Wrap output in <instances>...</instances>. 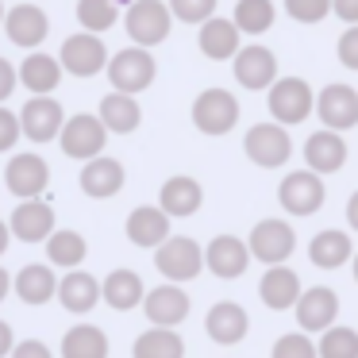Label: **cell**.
I'll list each match as a JSON object with an SVG mask.
<instances>
[{
	"label": "cell",
	"mask_w": 358,
	"mask_h": 358,
	"mask_svg": "<svg viewBox=\"0 0 358 358\" xmlns=\"http://www.w3.org/2000/svg\"><path fill=\"white\" fill-rule=\"evenodd\" d=\"M243 150H247V158L258 170H281V166L293 158V135H289V127L278 124V120H262V124L247 127Z\"/></svg>",
	"instance_id": "1"
},
{
	"label": "cell",
	"mask_w": 358,
	"mask_h": 358,
	"mask_svg": "<svg viewBox=\"0 0 358 358\" xmlns=\"http://www.w3.org/2000/svg\"><path fill=\"white\" fill-rule=\"evenodd\" d=\"M266 108L278 124L296 127L308 116H316V93L304 78H278L270 89H266Z\"/></svg>",
	"instance_id": "2"
},
{
	"label": "cell",
	"mask_w": 358,
	"mask_h": 358,
	"mask_svg": "<svg viewBox=\"0 0 358 358\" xmlns=\"http://www.w3.org/2000/svg\"><path fill=\"white\" fill-rule=\"evenodd\" d=\"M155 78H158V62L147 47H135L131 43V47H124L120 55L108 58V85L116 89V93L139 96L155 85Z\"/></svg>",
	"instance_id": "3"
},
{
	"label": "cell",
	"mask_w": 358,
	"mask_h": 358,
	"mask_svg": "<svg viewBox=\"0 0 358 358\" xmlns=\"http://www.w3.org/2000/svg\"><path fill=\"white\" fill-rule=\"evenodd\" d=\"M124 27H127V39L135 47H158V43L170 39V27H173V12L166 0H131L124 12Z\"/></svg>",
	"instance_id": "4"
},
{
	"label": "cell",
	"mask_w": 358,
	"mask_h": 358,
	"mask_svg": "<svg viewBox=\"0 0 358 358\" xmlns=\"http://www.w3.org/2000/svg\"><path fill=\"white\" fill-rule=\"evenodd\" d=\"M235 124H239V101H235L231 89H220V85L204 89L193 101V127L201 135L220 139V135H227Z\"/></svg>",
	"instance_id": "5"
},
{
	"label": "cell",
	"mask_w": 358,
	"mask_h": 358,
	"mask_svg": "<svg viewBox=\"0 0 358 358\" xmlns=\"http://www.w3.org/2000/svg\"><path fill=\"white\" fill-rule=\"evenodd\" d=\"M155 266L158 273H162L166 281H193L201 278L204 270V250L196 239H189V235H170V239L162 243V247H155Z\"/></svg>",
	"instance_id": "6"
},
{
	"label": "cell",
	"mask_w": 358,
	"mask_h": 358,
	"mask_svg": "<svg viewBox=\"0 0 358 358\" xmlns=\"http://www.w3.org/2000/svg\"><path fill=\"white\" fill-rule=\"evenodd\" d=\"M327 201V185L320 173H312L308 166L304 170H293L281 178L278 185V204L289 212V216H312V212H320Z\"/></svg>",
	"instance_id": "7"
},
{
	"label": "cell",
	"mask_w": 358,
	"mask_h": 358,
	"mask_svg": "<svg viewBox=\"0 0 358 358\" xmlns=\"http://www.w3.org/2000/svg\"><path fill=\"white\" fill-rule=\"evenodd\" d=\"M58 143H62V155H66V158L89 162V158L104 155V147H108V127L101 124V116L78 112V116H70V120L62 124Z\"/></svg>",
	"instance_id": "8"
},
{
	"label": "cell",
	"mask_w": 358,
	"mask_h": 358,
	"mask_svg": "<svg viewBox=\"0 0 358 358\" xmlns=\"http://www.w3.org/2000/svg\"><path fill=\"white\" fill-rule=\"evenodd\" d=\"M108 47H104L101 35L93 31H78L70 35V39L62 43V50H58V62H62V70L70 73V78H96L101 70H108Z\"/></svg>",
	"instance_id": "9"
},
{
	"label": "cell",
	"mask_w": 358,
	"mask_h": 358,
	"mask_svg": "<svg viewBox=\"0 0 358 358\" xmlns=\"http://www.w3.org/2000/svg\"><path fill=\"white\" fill-rule=\"evenodd\" d=\"M247 247H250V258H258L266 266H281L296 250V231L289 220H258L250 227Z\"/></svg>",
	"instance_id": "10"
},
{
	"label": "cell",
	"mask_w": 358,
	"mask_h": 358,
	"mask_svg": "<svg viewBox=\"0 0 358 358\" xmlns=\"http://www.w3.org/2000/svg\"><path fill=\"white\" fill-rule=\"evenodd\" d=\"M4 185H8V193H16L20 201H31V196H43L50 185V166L43 155H35V150H20V155L8 158V166H4Z\"/></svg>",
	"instance_id": "11"
},
{
	"label": "cell",
	"mask_w": 358,
	"mask_h": 358,
	"mask_svg": "<svg viewBox=\"0 0 358 358\" xmlns=\"http://www.w3.org/2000/svg\"><path fill=\"white\" fill-rule=\"evenodd\" d=\"M316 120L320 127H331V131H350L358 124V89L331 81L316 93Z\"/></svg>",
	"instance_id": "12"
},
{
	"label": "cell",
	"mask_w": 358,
	"mask_h": 358,
	"mask_svg": "<svg viewBox=\"0 0 358 358\" xmlns=\"http://www.w3.org/2000/svg\"><path fill=\"white\" fill-rule=\"evenodd\" d=\"M231 70H235V81L243 89L262 93V89H270L278 81V55L270 47H262V43H250V47H243L231 58Z\"/></svg>",
	"instance_id": "13"
},
{
	"label": "cell",
	"mask_w": 358,
	"mask_h": 358,
	"mask_svg": "<svg viewBox=\"0 0 358 358\" xmlns=\"http://www.w3.org/2000/svg\"><path fill=\"white\" fill-rule=\"evenodd\" d=\"M301 150H304V166L320 178H331L347 166V139H343V131H331V127L312 131Z\"/></svg>",
	"instance_id": "14"
},
{
	"label": "cell",
	"mask_w": 358,
	"mask_h": 358,
	"mask_svg": "<svg viewBox=\"0 0 358 358\" xmlns=\"http://www.w3.org/2000/svg\"><path fill=\"white\" fill-rule=\"evenodd\" d=\"M293 312H296L301 331L320 335V331H327V327L339 320V293L327 289V285H312V289L301 293V301L293 304Z\"/></svg>",
	"instance_id": "15"
},
{
	"label": "cell",
	"mask_w": 358,
	"mask_h": 358,
	"mask_svg": "<svg viewBox=\"0 0 358 358\" xmlns=\"http://www.w3.org/2000/svg\"><path fill=\"white\" fill-rule=\"evenodd\" d=\"M62 116H66V112H62V104H58L55 96H27V104L20 108L24 139H31V143L58 139V131H62V124H66Z\"/></svg>",
	"instance_id": "16"
},
{
	"label": "cell",
	"mask_w": 358,
	"mask_h": 358,
	"mask_svg": "<svg viewBox=\"0 0 358 358\" xmlns=\"http://www.w3.org/2000/svg\"><path fill=\"white\" fill-rule=\"evenodd\" d=\"M189 293L178 285V281H166V285L150 289L147 296H143V312H147V320L155 327H178L189 320Z\"/></svg>",
	"instance_id": "17"
},
{
	"label": "cell",
	"mask_w": 358,
	"mask_h": 358,
	"mask_svg": "<svg viewBox=\"0 0 358 358\" xmlns=\"http://www.w3.org/2000/svg\"><path fill=\"white\" fill-rule=\"evenodd\" d=\"M4 35H8L12 47L35 50V47L47 43L50 20H47V12H43L39 4H16V8H8V16H4Z\"/></svg>",
	"instance_id": "18"
},
{
	"label": "cell",
	"mask_w": 358,
	"mask_h": 358,
	"mask_svg": "<svg viewBox=\"0 0 358 358\" xmlns=\"http://www.w3.org/2000/svg\"><path fill=\"white\" fill-rule=\"evenodd\" d=\"M250 266V247L247 239H235V235H216V239L204 247V270H212L220 281H235L243 278Z\"/></svg>",
	"instance_id": "19"
},
{
	"label": "cell",
	"mask_w": 358,
	"mask_h": 358,
	"mask_svg": "<svg viewBox=\"0 0 358 358\" xmlns=\"http://www.w3.org/2000/svg\"><path fill=\"white\" fill-rule=\"evenodd\" d=\"M196 47L208 62H231L235 55L243 50V31L235 27V20H224V16H212L201 24L196 31Z\"/></svg>",
	"instance_id": "20"
},
{
	"label": "cell",
	"mask_w": 358,
	"mask_h": 358,
	"mask_svg": "<svg viewBox=\"0 0 358 358\" xmlns=\"http://www.w3.org/2000/svg\"><path fill=\"white\" fill-rule=\"evenodd\" d=\"M8 227H12V239H20V243H47L50 231H55V208L43 196L20 201L12 220H8Z\"/></svg>",
	"instance_id": "21"
},
{
	"label": "cell",
	"mask_w": 358,
	"mask_h": 358,
	"mask_svg": "<svg viewBox=\"0 0 358 358\" xmlns=\"http://www.w3.org/2000/svg\"><path fill=\"white\" fill-rule=\"evenodd\" d=\"M204 331H208V339L220 343V347H235V343L247 339L250 316H247V308L235 304V301H216L208 308V316H204Z\"/></svg>",
	"instance_id": "22"
},
{
	"label": "cell",
	"mask_w": 358,
	"mask_h": 358,
	"mask_svg": "<svg viewBox=\"0 0 358 358\" xmlns=\"http://www.w3.org/2000/svg\"><path fill=\"white\" fill-rule=\"evenodd\" d=\"M127 181V170L120 158H108V155H96L81 166V193L93 196V201H108L124 189Z\"/></svg>",
	"instance_id": "23"
},
{
	"label": "cell",
	"mask_w": 358,
	"mask_h": 358,
	"mask_svg": "<svg viewBox=\"0 0 358 358\" xmlns=\"http://www.w3.org/2000/svg\"><path fill=\"white\" fill-rule=\"evenodd\" d=\"M301 278H296V270L293 266H270V270L262 273V281H258V296H262V304L266 308H273V312H289L296 301H301Z\"/></svg>",
	"instance_id": "24"
},
{
	"label": "cell",
	"mask_w": 358,
	"mask_h": 358,
	"mask_svg": "<svg viewBox=\"0 0 358 358\" xmlns=\"http://www.w3.org/2000/svg\"><path fill=\"white\" fill-rule=\"evenodd\" d=\"M201 204H204V189H201V181L189 178V173H173L162 185V193H158V208L170 220L193 216V212H201Z\"/></svg>",
	"instance_id": "25"
},
{
	"label": "cell",
	"mask_w": 358,
	"mask_h": 358,
	"mask_svg": "<svg viewBox=\"0 0 358 358\" xmlns=\"http://www.w3.org/2000/svg\"><path fill=\"white\" fill-rule=\"evenodd\" d=\"M127 239L143 250L162 247V243L170 239V216H166L158 204H139V208H131V216H127Z\"/></svg>",
	"instance_id": "26"
},
{
	"label": "cell",
	"mask_w": 358,
	"mask_h": 358,
	"mask_svg": "<svg viewBox=\"0 0 358 358\" xmlns=\"http://www.w3.org/2000/svg\"><path fill=\"white\" fill-rule=\"evenodd\" d=\"M96 301H101V281H96L93 273L70 270L62 281H58V304H62L66 312H73V316H85V312H93Z\"/></svg>",
	"instance_id": "27"
},
{
	"label": "cell",
	"mask_w": 358,
	"mask_h": 358,
	"mask_svg": "<svg viewBox=\"0 0 358 358\" xmlns=\"http://www.w3.org/2000/svg\"><path fill=\"white\" fill-rule=\"evenodd\" d=\"M62 62L55 55H27L20 62V85L31 96H50L58 85H62Z\"/></svg>",
	"instance_id": "28"
},
{
	"label": "cell",
	"mask_w": 358,
	"mask_h": 358,
	"mask_svg": "<svg viewBox=\"0 0 358 358\" xmlns=\"http://www.w3.org/2000/svg\"><path fill=\"white\" fill-rule=\"evenodd\" d=\"M143 296H147V285H143V278L135 270H112L108 278L101 281V301L116 312L139 308Z\"/></svg>",
	"instance_id": "29"
},
{
	"label": "cell",
	"mask_w": 358,
	"mask_h": 358,
	"mask_svg": "<svg viewBox=\"0 0 358 358\" xmlns=\"http://www.w3.org/2000/svg\"><path fill=\"white\" fill-rule=\"evenodd\" d=\"M12 289H16V296L24 304H47V301H55L58 296V278H55V270L50 266H43V262H31V266H24V270L12 278Z\"/></svg>",
	"instance_id": "30"
},
{
	"label": "cell",
	"mask_w": 358,
	"mask_h": 358,
	"mask_svg": "<svg viewBox=\"0 0 358 358\" xmlns=\"http://www.w3.org/2000/svg\"><path fill=\"white\" fill-rule=\"evenodd\" d=\"M96 116H101V124L108 127V135H131L135 127L143 124V108H139V101H135L131 93H116V89H112V93L101 101Z\"/></svg>",
	"instance_id": "31"
},
{
	"label": "cell",
	"mask_w": 358,
	"mask_h": 358,
	"mask_svg": "<svg viewBox=\"0 0 358 358\" xmlns=\"http://www.w3.org/2000/svg\"><path fill=\"white\" fill-rule=\"evenodd\" d=\"M308 258L320 270H339V266H347L350 258H355V243H350L347 231L327 227V231H320L316 239L308 243Z\"/></svg>",
	"instance_id": "32"
},
{
	"label": "cell",
	"mask_w": 358,
	"mask_h": 358,
	"mask_svg": "<svg viewBox=\"0 0 358 358\" xmlns=\"http://www.w3.org/2000/svg\"><path fill=\"white\" fill-rule=\"evenodd\" d=\"M62 358H108V335L96 324H73L62 335Z\"/></svg>",
	"instance_id": "33"
},
{
	"label": "cell",
	"mask_w": 358,
	"mask_h": 358,
	"mask_svg": "<svg viewBox=\"0 0 358 358\" xmlns=\"http://www.w3.org/2000/svg\"><path fill=\"white\" fill-rule=\"evenodd\" d=\"M131 358H185V339L173 327H155L143 331L131 347Z\"/></svg>",
	"instance_id": "34"
},
{
	"label": "cell",
	"mask_w": 358,
	"mask_h": 358,
	"mask_svg": "<svg viewBox=\"0 0 358 358\" xmlns=\"http://www.w3.org/2000/svg\"><path fill=\"white\" fill-rule=\"evenodd\" d=\"M85 255H89V243H85V235L81 231H70V227H62V231H50V239H47V258H50V266H62V270H78L81 262H85Z\"/></svg>",
	"instance_id": "35"
},
{
	"label": "cell",
	"mask_w": 358,
	"mask_h": 358,
	"mask_svg": "<svg viewBox=\"0 0 358 358\" xmlns=\"http://www.w3.org/2000/svg\"><path fill=\"white\" fill-rule=\"evenodd\" d=\"M231 20L243 35H266L278 24V4L273 0H239Z\"/></svg>",
	"instance_id": "36"
},
{
	"label": "cell",
	"mask_w": 358,
	"mask_h": 358,
	"mask_svg": "<svg viewBox=\"0 0 358 358\" xmlns=\"http://www.w3.org/2000/svg\"><path fill=\"white\" fill-rule=\"evenodd\" d=\"M120 20V4L116 0H78V24L81 31L104 35L108 27H116Z\"/></svg>",
	"instance_id": "37"
},
{
	"label": "cell",
	"mask_w": 358,
	"mask_h": 358,
	"mask_svg": "<svg viewBox=\"0 0 358 358\" xmlns=\"http://www.w3.org/2000/svg\"><path fill=\"white\" fill-rule=\"evenodd\" d=\"M316 350H320V358H358V331L331 324L327 331H320Z\"/></svg>",
	"instance_id": "38"
},
{
	"label": "cell",
	"mask_w": 358,
	"mask_h": 358,
	"mask_svg": "<svg viewBox=\"0 0 358 358\" xmlns=\"http://www.w3.org/2000/svg\"><path fill=\"white\" fill-rule=\"evenodd\" d=\"M270 358H320V350H316V343L308 339V331H289L273 343Z\"/></svg>",
	"instance_id": "39"
},
{
	"label": "cell",
	"mask_w": 358,
	"mask_h": 358,
	"mask_svg": "<svg viewBox=\"0 0 358 358\" xmlns=\"http://www.w3.org/2000/svg\"><path fill=\"white\" fill-rule=\"evenodd\" d=\"M173 12V20H181V24H196L201 27L204 20L216 16V4L220 0H166Z\"/></svg>",
	"instance_id": "40"
},
{
	"label": "cell",
	"mask_w": 358,
	"mask_h": 358,
	"mask_svg": "<svg viewBox=\"0 0 358 358\" xmlns=\"http://www.w3.org/2000/svg\"><path fill=\"white\" fill-rule=\"evenodd\" d=\"M285 12L296 24H324L331 16V0H285Z\"/></svg>",
	"instance_id": "41"
},
{
	"label": "cell",
	"mask_w": 358,
	"mask_h": 358,
	"mask_svg": "<svg viewBox=\"0 0 358 358\" xmlns=\"http://www.w3.org/2000/svg\"><path fill=\"white\" fill-rule=\"evenodd\" d=\"M20 139H24V127H20V112H8L4 104H0V155H4V150H12Z\"/></svg>",
	"instance_id": "42"
},
{
	"label": "cell",
	"mask_w": 358,
	"mask_h": 358,
	"mask_svg": "<svg viewBox=\"0 0 358 358\" xmlns=\"http://www.w3.org/2000/svg\"><path fill=\"white\" fill-rule=\"evenodd\" d=\"M335 55H339V62L347 66V70L358 73V24H350L347 31L339 35V43H335Z\"/></svg>",
	"instance_id": "43"
},
{
	"label": "cell",
	"mask_w": 358,
	"mask_h": 358,
	"mask_svg": "<svg viewBox=\"0 0 358 358\" xmlns=\"http://www.w3.org/2000/svg\"><path fill=\"white\" fill-rule=\"evenodd\" d=\"M8 358H55V350H50L43 339H24V343H16V347H12Z\"/></svg>",
	"instance_id": "44"
},
{
	"label": "cell",
	"mask_w": 358,
	"mask_h": 358,
	"mask_svg": "<svg viewBox=\"0 0 358 358\" xmlns=\"http://www.w3.org/2000/svg\"><path fill=\"white\" fill-rule=\"evenodd\" d=\"M16 85H20V70L8 62V58H0V104L16 93Z\"/></svg>",
	"instance_id": "45"
},
{
	"label": "cell",
	"mask_w": 358,
	"mask_h": 358,
	"mask_svg": "<svg viewBox=\"0 0 358 358\" xmlns=\"http://www.w3.org/2000/svg\"><path fill=\"white\" fill-rule=\"evenodd\" d=\"M331 16H339L343 24H358V0H331Z\"/></svg>",
	"instance_id": "46"
},
{
	"label": "cell",
	"mask_w": 358,
	"mask_h": 358,
	"mask_svg": "<svg viewBox=\"0 0 358 358\" xmlns=\"http://www.w3.org/2000/svg\"><path fill=\"white\" fill-rule=\"evenodd\" d=\"M12 347H16V335H12V327L0 320V358H8Z\"/></svg>",
	"instance_id": "47"
},
{
	"label": "cell",
	"mask_w": 358,
	"mask_h": 358,
	"mask_svg": "<svg viewBox=\"0 0 358 358\" xmlns=\"http://www.w3.org/2000/svg\"><path fill=\"white\" fill-rule=\"evenodd\" d=\"M347 224H350V227H355V231H358V189H355V193L347 196Z\"/></svg>",
	"instance_id": "48"
},
{
	"label": "cell",
	"mask_w": 358,
	"mask_h": 358,
	"mask_svg": "<svg viewBox=\"0 0 358 358\" xmlns=\"http://www.w3.org/2000/svg\"><path fill=\"white\" fill-rule=\"evenodd\" d=\"M8 243H12V227L0 220V258H4V250H8Z\"/></svg>",
	"instance_id": "49"
},
{
	"label": "cell",
	"mask_w": 358,
	"mask_h": 358,
	"mask_svg": "<svg viewBox=\"0 0 358 358\" xmlns=\"http://www.w3.org/2000/svg\"><path fill=\"white\" fill-rule=\"evenodd\" d=\"M8 289H12V278H8V270H0V301L8 296Z\"/></svg>",
	"instance_id": "50"
},
{
	"label": "cell",
	"mask_w": 358,
	"mask_h": 358,
	"mask_svg": "<svg viewBox=\"0 0 358 358\" xmlns=\"http://www.w3.org/2000/svg\"><path fill=\"white\" fill-rule=\"evenodd\" d=\"M4 16H8V12H4V4H0V27H4Z\"/></svg>",
	"instance_id": "51"
},
{
	"label": "cell",
	"mask_w": 358,
	"mask_h": 358,
	"mask_svg": "<svg viewBox=\"0 0 358 358\" xmlns=\"http://www.w3.org/2000/svg\"><path fill=\"white\" fill-rule=\"evenodd\" d=\"M355 281H358V255H355Z\"/></svg>",
	"instance_id": "52"
}]
</instances>
